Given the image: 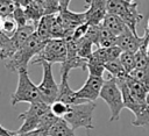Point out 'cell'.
I'll use <instances>...</instances> for the list:
<instances>
[{
    "label": "cell",
    "instance_id": "1",
    "mask_svg": "<svg viewBox=\"0 0 149 136\" xmlns=\"http://www.w3.org/2000/svg\"><path fill=\"white\" fill-rule=\"evenodd\" d=\"M45 43L47 41L42 40L35 31L10 58L5 60L6 69L10 72H17L21 69H27L29 62H33V59L44 48Z\"/></svg>",
    "mask_w": 149,
    "mask_h": 136
},
{
    "label": "cell",
    "instance_id": "2",
    "mask_svg": "<svg viewBox=\"0 0 149 136\" xmlns=\"http://www.w3.org/2000/svg\"><path fill=\"white\" fill-rule=\"evenodd\" d=\"M100 98L107 103L111 115H109V122L118 121L121 114V110L125 107V101H123V95L122 91L120 88V85L118 80L114 77H109L104 81L101 92H100Z\"/></svg>",
    "mask_w": 149,
    "mask_h": 136
},
{
    "label": "cell",
    "instance_id": "3",
    "mask_svg": "<svg viewBox=\"0 0 149 136\" xmlns=\"http://www.w3.org/2000/svg\"><path fill=\"white\" fill-rule=\"evenodd\" d=\"M36 24L29 23L24 27L17 28V30L12 35L7 36L5 34H0V56L2 60L10 58L27 41L28 38L36 31Z\"/></svg>",
    "mask_w": 149,
    "mask_h": 136
},
{
    "label": "cell",
    "instance_id": "4",
    "mask_svg": "<svg viewBox=\"0 0 149 136\" xmlns=\"http://www.w3.org/2000/svg\"><path fill=\"white\" fill-rule=\"evenodd\" d=\"M41 94L38 91V86L35 85L28 74V69H21L17 71V86L14 93L10 96V103L13 106L20 102L33 103L36 101H41Z\"/></svg>",
    "mask_w": 149,
    "mask_h": 136
},
{
    "label": "cell",
    "instance_id": "5",
    "mask_svg": "<svg viewBox=\"0 0 149 136\" xmlns=\"http://www.w3.org/2000/svg\"><path fill=\"white\" fill-rule=\"evenodd\" d=\"M107 10L111 14L118 15L133 33L137 34L136 27L143 19V15L139 10L137 2H128L126 0H107Z\"/></svg>",
    "mask_w": 149,
    "mask_h": 136
},
{
    "label": "cell",
    "instance_id": "6",
    "mask_svg": "<svg viewBox=\"0 0 149 136\" xmlns=\"http://www.w3.org/2000/svg\"><path fill=\"white\" fill-rule=\"evenodd\" d=\"M97 105L93 101H86L78 105H72L69 107L68 114L63 117L74 130L84 128L86 130H92L93 124V112Z\"/></svg>",
    "mask_w": 149,
    "mask_h": 136
},
{
    "label": "cell",
    "instance_id": "7",
    "mask_svg": "<svg viewBox=\"0 0 149 136\" xmlns=\"http://www.w3.org/2000/svg\"><path fill=\"white\" fill-rule=\"evenodd\" d=\"M118 83L122 91L125 107L128 108L135 116V119L132 121V126L143 127V128L149 129V106L146 103V101H140V100H136L135 98H133V95L130 94L129 88L127 86L126 79L118 80Z\"/></svg>",
    "mask_w": 149,
    "mask_h": 136
},
{
    "label": "cell",
    "instance_id": "8",
    "mask_svg": "<svg viewBox=\"0 0 149 136\" xmlns=\"http://www.w3.org/2000/svg\"><path fill=\"white\" fill-rule=\"evenodd\" d=\"M68 57V44L64 38H51L48 40L44 48L40 53L33 59L31 64H41L47 62L50 64L54 63H64Z\"/></svg>",
    "mask_w": 149,
    "mask_h": 136
},
{
    "label": "cell",
    "instance_id": "9",
    "mask_svg": "<svg viewBox=\"0 0 149 136\" xmlns=\"http://www.w3.org/2000/svg\"><path fill=\"white\" fill-rule=\"evenodd\" d=\"M29 105H30L29 108L19 115V119L22 120L21 127L16 130L19 133H28V131L37 129L42 116L48 110H50V105H48L43 100L36 101V102H33Z\"/></svg>",
    "mask_w": 149,
    "mask_h": 136
},
{
    "label": "cell",
    "instance_id": "10",
    "mask_svg": "<svg viewBox=\"0 0 149 136\" xmlns=\"http://www.w3.org/2000/svg\"><path fill=\"white\" fill-rule=\"evenodd\" d=\"M42 70H43V74H42V80L41 83L37 85L38 86V91L41 94V98L44 102H47L48 105L54 103L57 98H58V93H59V85L56 83L54 74H52V64L47 63V62H42Z\"/></svg>",
    "mask_w": 149,
    "mask_h": 136
},
{
    "label": "cell",
    "instance_id": "11",
    "mask_svg": "<svg viewBox=\"0 0 149 136\" xmlns=\"http://www.w3.org/2000/svg\"><path fill=\"white\" fill-rule=\"evenodd\" d=\"M104 79L102 77H98V76H92L88 74L85 84L78 90L77 95L85 100V101H94L98 98H100V92L104 85Z\"/></svg>",
    "mask_w": 149,
    "mask_h": 136
},
{
    "label": "cell",
    "instance_id": "12",
    "mask_svg": "<svg viewBox=\"0 0 149 136\" xmlns=\"http://www.w3.org/2000/svg\"><path fill=\"white\" fill-rule=\"evenodd\" d=\"M86 22L92 26H99L108 14L107 0H86Z\"/></svg>",
    "mask_w": 149,
    "mask_h": 136
},
{
    "label": "cell",
    "instance_id": "13",
    "mask_svg": "<svg viewBox=\"0 0 149 136\" xmlns=\"http://www.w3.org/2000/svg\"><path fill=\"white\" fill-rule=\"evenodd\" d=\"M59 19L66 30V33L69 31H74V29L84 23H86V15L85 12L81 13H77V12H71L69 10V8H62L58 12ZM66 35V34H65Z\"/></svg>",
    "mask_w": 149,
    "mask_h": 136
},
{
    "label": "cell",
    "instance_id": "14",
    "mask_svg": "<svg viewBox=\"0 0 149 136\" xmlns=\"http://www.w3.org/2000/svg\"><path fill=\"white\" fill-rule=\"evenodd\" d=\"M146 40V36H139L137 34L133 33L132 30H128L127 33L122 34L121 36L118 37V42L116 45L121 48L122 51H127V52H137V50L141 48V45L143 44Z\"/></svg>",
    "mask_w": 149,
    "mask_h": 136
},
{
    "label": "cell",
    "instance_id": "15",
    "mask_svg": "<svg viewBox=\"0 0 149 136\" xmlns=\"http://www.w3.org/2000/svg\"><path fill=\"white\" fill-rule=\"evenodd\" d=\"M68 79H69L68 76H63V77H62V80H61V84H59V93H58L57 100L63 101V102H65V103H68V105H70V106L86 102L85 100L80 99V98L77 95V92H76V91L71 90Z\"/></svg>",
    "mask_w": 149,
    "mask_h": 136
},
{
    "label": "cell",
    "instance_id": "16",
    "mask_svg": "<svg viewBox=\"0 0 149 136\" xmlns=\"http://www.w3.org/2000/svg\"><path fill=\"white\" fill-rule=\"evenodd\" d=\"M121 53H122V50L118 45H113V46H109V48H97L93 51L91 58L101 63V64H104V65H106L108 62L119 59Z\"/></svg>",
    "mask_w": 149,
    "mask_h": 136
},
{
    "label": "cell",
    "instance_id": "17",
    "mask_svg": "<svg viewBox=\"0 0 149 136\" xmlns=\"http://www.w3.org/2000/svg\"><path fill=\"white\" fill-rule=\"evenodd\" d=\"M101 26L104 28H106L108 31H111L113 35H115L116 37H119L122 34H125L128 30H130L128 28V26L118 15H114V14H111V13H108L105 16L104 21L101 22Z\"/></svg>",
    "mask_w": 149,
    "mask_h": 136
},
{
    "label": "cell",
    "instance_id": "18",
    "mask_svg": "<svg viewBox=\"0 0 149 136\" xmlns=\"http://www.w3.org/2000/svg\"><path fill=\"white\" fill-rule=\"evenodd\" d=\"M73 69H81L86 70L87 69V59H84L79 56H68L66 60L61 64V77L68 76L71 70Z\"/></svg>",
    "mask_w": 149,
    "mask_h": 136
},
{
    "label": "cell",
    "instance_id": "19",
    "mask_svg": "<svg viewBox=\"0 0 149 136\" xmlns=\"http://www.w3.org/2000/svg\"><path fill=\"white\" fill-rule=\"evenodd\" d=\"M126 83H127V86H128L129 92L133 95V98H135L136 100H140V101H146L144 99H146L147 92L149 91V87L146 84L129 77V74L126 78Z\"/></svg>",
    "mask_w": 149,
    "mask_h": 136
},
{
    "label": "cell",
    "instance_id": "20",
    "mask_svg": "<svg viewBox=\"0 0 149 136\" xmlns=\"http://www.w3.org/2000/svg\"><path fill=\"white\" fill-rule=\"evenodd\" d=\"M49 136H76L74 129L63 119H58L51 127Z\"/></svg>",
    "mask_w": 149,
    "mask_h": 136
},
{
    "label": "cell",
    "instance_id": "21",
    "mask_svg": "<svg viewBox=\"0 0 149 136\" xmlns=\"http://www.w3.org/2000/svg\"><path fill=\"white\" fill-rule=\"evenodd\" d=\"M51 19H52V14L43 15L36 27L37 35L44 41L51 40Z\"/></svg>",
    "mask_w": 149,
    "mask_h": 136
},
{
    "label": "cell",
    "instance_id": "22",
    "mask_svg": "<svg viewBox=\"0 0 149 136\" xmlns=\"http://www.w3.org/2000/svg\"><path fill=\"white\" fill-rule=\"evenodd\" d=\"M105 69H106V71H107L112 77H114V78L118 79V80L126 79V78L128 77V73H127V71L125 70V67L122 66L120 59H115V60L108 62V63L105 65Z\"/></svg>",
    "mask_w": 149,
    "mask_h": 136
},
{
    "label": "cell",
    "instance_id": "23",
    "mask_svg": "<svg viewBox=\"0 0 149 136\" xmlns=\"http://www.w3.org/2000/svg\"><path fill=\"white\" fill-rule=\"evenodd\" d=\"M116 42H118V37L100 24L98 48H109V46L116 45Z\"/></svg>",
    "mask_w": 149,
    "mask_h": 136
},
{
    "label": "cell",
    "instance_id": "24",
    "mask_svg": "<svg viewBox=\"0 0 149 136\" xmlns=\"http://www.w3.org/2000/svg\"><path fill=\"white\" fill-rule=\"evenodd\" d=\"M94 44L86 37H81L80 40L77 41V53L79 57L84 58V59H90L92 53H93V50H92V46Z\"/></svg>",
    "mask_w": 149,
    "mask_h": 136
},
{
    "label": "cell",
    "instance_id": "25",
    "mask_svg": "<svg viewBox=\"0 0 149 136\" xmlns=\"http://www.w3.org/2000/svg\"><path fill=\"white\" fill-rule=\"evenodd\" d=\"M0 136H49V130L43 128H37L28 133H19L16 130L15 131L8 130L3 126H0Z\"/></svg>",
    "mask_w": 149,
    "mask_h": 136
},
{
    "label": "cell",
    "instance_id": "26",
    "mask_svg": "<svg viewBox=\"0 0 149 136\" xmlns=\"http://www.w3.org/2000/svg\"><path fill=\"white\" fill-rule=\"evenodd\" d=\"M17 28H19V26H17V22H16L14 15L1 17V33L2 34L7 35V36H12L17 30Z\"/></svg>",
    "mask_w": 149,
    "mask_h": 136
},
{
    "label": "cell",
    "instance_id": "27",
    "mask_svg": "<svg viewBox=\"0 0 149 136\" xmlns=\"http://www.w3.org/2000/svg\"><path fill=\"white\" fill-rule=\"evenodd\" d=\"M122 66L125 67V70L127 71V73L129 74L132 71H134L136 69V60H135V53L133 52H127V51H122V53L119 57Z\"/></svg>",
    "mask_w": 149,
    "mask_h": 136
},
{
    "label": "cell",
    "instance_id": "28",
    "mask_svg": "<svg viewBox=\"0 0 149 136\" xmlns=\"http://www.w3.org/2000/svg\"><path fill=\"white\" fill-rule=\"evenodd\" d=\"M17 8V3L14 0H0V16H9L13 15Z\"/></svg>",
    "mask_w": 149,
    "mask_h": 136
},
{
    "label": "cell",
    "instance_id": "29",
    "mask_svg": "<svg viewBox=\"0 0 149 136\" xmlns=\"http://www.w3.org/2000/svg\"><path fill=\"white\" fill-rule=\"evenodd\" d=\"M69 107H70V105H68V103H65V102H63V101H59V100H56L54 103L50 105L51 112H52L57 117H59V119H63V117L68 114Z\"/></svg>",
    "mask_w": 149,
    "mask_h": 136
},
{
    "label": "cell",
    "instance_id": "30",
    "mask_svg": "<svg viewBox=\"0 0 149 136\" xmlns=\"http://www.w3.org/2000/svg\"><path fill=\"white\" fill-rule=\"evenodd\" d=\"M86 70L88 71V74L98 76V77H102L104 71H106L104 64H101V63H99V62H97L92 58H90L87 60V69Z\"/></svg>",
    "mask_w": 149,
    "mask_h": 136
},
{
    "label": "cell",
    "instance_id": "31",
    "mask_svg": "<svg viewBox=\"0 0 149 136\" xmlns=\"http://www.w3.org/2000/svg\"><path fill=\"white\" fill-rule=\"evenodd\" d=\"M59 1H61V9H62V8H68L71 0H59Z\"/></svg>",
    "mask_w": 149,
    "mask_h": 136
},
{
    "label": "cell",
    "instance_id": "32",
    "mask_svg": "<svg viewBox=\"0 0 149 136\" xmlns=\"http://www.w3.org/2000/svg\"><path fill=\"white\" fill-rule=\"evenodd\" d=\"M144 100H146V103L149 106V91L147 92V95H146V99Z\"/></svg>",
    "mask_w": 149,
    "mask_h": 136
},
{
    "label": "cell",
    "instance_id": "33",
    "mask_svg": "<svg viewBox=\"0 0 149 136\" xmlns=\"http://www.w3.org/2000/svg\"><path fill=\"white\" fill-rule=\"evenodd\" d=\"M147 53H148V57H149V40H148V43H147Z\"/></svg>",
    "mask_w": 149,
    "mask_h": 136
},
{
    "label": "cell",
    "instance_id": "34",
    "mask_svg": "<svg viewBox=\"0 0 149 136\" xmlns=\"http://www.w3.org/2000/svg\"><path fill=\"white\" fill-rule=\"evenodd\" d=\"M126 1H128V2H135V0H126Z\"/></svg>",
    "mask_w": 149,
    "mask_h": 136
},
{
    "label": "cell",
    "instance_id": "35",
    "mask_svg": "<svg viewBox=\"0 0 149 136\" xmlns=\"http://www.w3.org/2000/svg\"><path fill=\"white\" fill-rule=\"evenodd\" d=\"M147 28L149 29V21H148V24H147Z\"/></svg>",
    "mask_w": 149,
    "mask_h": 136
}]
</instances>
